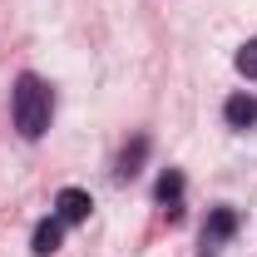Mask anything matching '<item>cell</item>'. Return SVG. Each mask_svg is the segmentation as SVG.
<instances>
[{"instance_id": "obj_1", "label": "cell", "mask_w": 257, "mask_h": 257, "mask_svg": "<svg viewBox=\"0 0 257 257\" xmlns=\"http://www.w3.org/2000/svg\"><path fill=\"white\" fill-rule=\"evenodd\" d=\"M50 114H55V94L40 74H20L15 79V128L25 139H40L50 128Z\"/></svg>"}, {"instance_id": "obj_2", "label": "cell", "mask_w": 257, "mask_h": 257, "mask_svg": "<svg viewBox=\"0 0 257 257\" xmlns=\"http://www.w3.org/2000/svg\"><path fill=\"white\" fill-rule=\"evenodd\" d=\"M232 232H237V213L232 208H213L208 223H203V257H218V247H223Z\"/></svg>"}, {"instance_id": "obj_3", "label": "cell", "mask_w": 257, "mask_h": 257, "mask_svg": "<svg viewBox=\"0 0 257 257\" xmlns=\"http://www.w3.org/2000/svg\"><path fill=\"white\" fill-rule=\"evenodd\" d=\"M89 208H94V198L84 188H60V198H55V218L60 223H84Z\"/></svg>"}, {"instance_id": "obj_4", "label": "cell", "mask_w": 257, "mask_h": 257, "mask_svg": "<svg viewBox=\"0 0 257 257\" xmlns=\"http://www.w3.org/2000/svg\"><path fill=\"white\" fill-rule=\"evenodd\" d=\"M60 237H64V223H60V218H45V223H35L30 252H35V257H55V252H60Z\"/></svg>"}, {"instance_id": "obj_5", "label": "cell", "mask_w": 257, "mask_h": 257, "mask_svg": "<svg viewBox=\"0 0 257 257\" xmlns=\"http://www.w3.org/2000/svg\"><path fill=\"white\" fill-rule=\"evenodd\" d=\"M223 119H227L232 128H252V124H257V99H252V94H232V99L223 104Z\"/></svg>"}, {"instance_id": "obj_6", "label": "cell", "mask_w": 257, "mask_h": 257, "mask_svg": "<svg viewBox=\"0 0 257 257\" xmlns=\"http://www.w3.org/2000/svg\"><path fill=\"white\" fill-rule=\"evenodd\" d=\"M159 203L168 208V218L183 213V208H178V203H183V173H178V168H168V173L159 178Z\"/></svg>"}, {"instance_id": "obj_7", "label": "cell", "mask_w": 257, "mask_h": 257, "mask_svg": "<svg viewBox=\"0 0 257 257\" xmlns=\"http://www.w3.org/2000/svg\"><path fill=\"white\" fill-rule=\"evenodd\" d=\"M144 154H149V139H134V144L124 149V159H119V178H134L139 163H144Z\"/></svg>"}, {"instance_id": "obj_8", "label": "cell", "mask_w": 257, "mask_h": 257, "mask_svg": "<svg viewBox=\"0 0 257 257\" xmlns=\"http://www.w3.org/2000/svg\"><path fill=\"white\" fill-rule=\"evenodd\" d=\"M237 74H247V79H257V40H247V45H242V50H237Z\"/></svg>"}]
</instances>
